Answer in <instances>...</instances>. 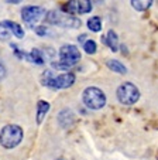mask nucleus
Returning <instances> with one entry per match:
<instances>
[{"mask_svg":"<svg viewBox=\"0 0 158 160\" xmlns=\"http://www.w3.org/2000/svg\"><path fill=\"white\" fill-rule=\"evenodd\" d=\"M152 2L154 0H130L131 7L134 10H137V12H146V10H148L151 7Z\"/></svg>","mask_w":158,"mask_h":160,"instance_id":"13","label":"nucleus"},{"mask_svg":"<svg viewBox=\"0 0 158 160\" xmlns=\"http://www.w3.org/2000/svg\"><path fill=\"white\" fill-rule=\"evenodd\" d=\"M82 101L85 106L93 111H99L106 105V95L98 87H88L82 92Z\"/></svg>","mask_w":158,"mask_h":160,"instance_id":"3","label":"nucleus"},{"mask_svg":"<svg viewBox=\"0 0 158 160\" xmlns=\"http://www.w3.org/2000/svg\"><path fill=\"white\" fill-rule=\"evenodd\" d=\"M45 16H47L45 9H42L40 6H26L21 10V18L30 27H34V26L37 27L40 21L45 20Z\"/></svg>","mask_w":158,"mask_h":160,"instance_id":"6","label":"nucleus"},{"mask_svg":"<svg viewBox=\"0 0 158 160\" xmlns=\"http://www.w3.org/2000/svg\"><path fill=\"white\" fill-rule=\"evenodd\" d=\"M7 3H12V4H18V3H21L23 0H6Z\"/></svg>","mask_w":158,"mask_h":160,"instance_id":"21","label":"nucleus"},{"mask_svg":"<svg viewBox=\"0 0 158 160\" xmlns=\"http://www.w3.org/2000/svg\"><path fill=\"white\" fill-rule=\"evenodd\" d=\"M50 111V103L45 102V101H40L38 103H37V123H41L42 119L45 118V115H47V112Z\"/></svg>","mask_w":158,"mask_h":160,"instance_id":"11","label":"nucleus"},{"mask_svg":"<svg viewBox=\"0 0 158 160\" xmlns=\"http://www.w3.org/2000/svg\"><path fill=\"white\" fill-rule=\"evenodd\" d=\"M93 9L90 0H76V13L79 14H86L90 13Z\"/></svg>","mask_w":158,"mask_h":160,"instance_id":"14","label":"nucleus"},{"mask_svg":"<svg viewBox=\"0 0 158 160\" xmlns=\"http://www.w3.org/2000/svg\"><path fill=\"white\" fill-rule=\"evenodd\" d=\"M58 123H60L61 128H64V129H66V128H71L72 123L75 122V115L74 112L71 111V109L65 108L62 109V111L58 113Z\"/></svg>","mask_w":158,"mask_h":160,"instance_id":"8","label":"nucleus"},{"mask_svg":"<svg viewBox=\"0 0 158 160\" xmlns=\"http://www.w3.org/2000/svg\"><path fill=\"white\" fill-rule=\"evenodd\" d=\"M62 10L66 14H75L76 13V0H68L65 4L62 6Z\"/></svg>","mask_w":158,"mask_h":160,"instance_id":"17","label":"nucleus"},{"mask_svg":"<svg viewBox=\"0 0 158 160\" xmlns=\"http://www.w3.org/2000/svg\"><path fill=\"white\" fill-rule=\"evenodd\" d=\"M116 95L120 103L126 106H131L137 103V101L140 99V89L131 82H124L117 88Z\"/></svg>","mask_w":158,"mask_h":160,"instance_id":"5","label":"nucleus"},{"mask_svg":"<svg viewBox=\"0 0 158 160\" xmlns=\"http://www.w3.org/2000/svg\"><path fill=\"white\" fill-rule=\"evenodd\" d=\"M45 21L48 24H54V26H61V27H69V28H78L81 27V20L71 14L66 13H60L57 10H50L47 12L45 16Z\"/></svg>","mask_w":158,"mask_h":160,"instance_id":"4","label":"nucleus"},{"mask_svg":"<svg viewBox=\"0 0 158 160\" xmlns=\"http://www.w3.org/2000/svg\"><path fill=\"white\" fill-rule=\"evenodd\" d=\"M82 48L85 50V52H86V54L93 55L96 51H98V45H96V42L93 41V40L88 38L86 41H85L84 44H82Z\"/></svg>","mask_w":158,"mask_h":160,"instance_id":"16","label":"nucleus"},{"mask_svg":"<svg viewBox=\"0 0 158 160\" xmlns=\"http://www.w3.org/2000/svg\"><path fill=\"white\" fill-rule=\"evenodd\" d=\"M57 160H64V159H57Z\"/></svg>","mask_w":158,"mask_h":160,"instance_id":"22","label":"nucleus"},{"mask_svg":"<svg viewBox=\"0 0 158 160\" xmlns=\"http://www.w3.org/2000/svg\"><path fill=\"white\" fill-rule=\"evenodd\" d=\"M74 82H75V75L72 72H64L61 75L55 77L51 71H47L42 75V84L45 87L51 88V89H65V88L72 87Z\"/></svg>","mask_w":158,"mask_h":160,"instance_id":"2","label":"nucleus"},{"mask_svg":"<svg viewBox=\"0 0 158 160\" xmlns=\"http://www.w3.org/2000/svg\"><path fill=\"white\" fill-rule=\"evenodd\" d=\"M24 132L18 125H6L0 130V145L4 149H14L23 140Z\"/></svg>","mask_w":158,"mask_h":160,"instance_id":"1","label":"nucleus"},{"mask_svg":"<svg viewBox=\"0 0 158 160\" xmlns=\"http://www.w3.org/2000/svg\"><path fill=\"white\" fill-rule=\"evenodd\" d=\"M88 28L93 33H99L102 30V18L99 16H93L88 20Z\"/></svg>","mask_w":158,"mask_h":160,"instance_id":"15","label":"nucleus"},{"mask_svg":"<svg viewBox=\"0 0 158 160\" xmlns=\"http://www.w3.org/2000/svg\"><path fill=\"white\" fill-rule=\"evenodd\" d=\"M81 60V52L79 48L74 44H65L60 48V61L62 64H65L66 67L71 68L72 65L79 62Z\"/></svg>","mask_w":158,"mask_h":160,"instance_id":"7","label":"nucleus"},{"mask_svg":"<svg viewBox=\"0 0 158 160\" xmlns=\"http://www.w3.org/2000/svg\"><path fill=\"white\" fill-rule=\"evenodd\" d=\"M36 33L38 34V36H47V34H48V28L45 27V26H37V27H36Z\"/></svg>","mask_w":158,"mask_h":160,"instance_id":"19","label":"nucleus"},{"mask_svg":"<svg viewBox=\"0 0 158 160\" xmlns=\"http://www.w3.org/2000/svg\"><path fill=\"white\" fill-rule=\"evenodd\" d=\"M6 77V68H4L3 64H0V81Z\"/></svg>","mask_w":158,"mask_h":160,"instance_id":"20","label":"nucleus"},{"mask_svg":"<svg viewBox=\"0 0 158 160\" xmlns=\"http://www.w3.org/2000/svg\"><path fill=\"white\" fill-rule=\"evenodd\" d=\"M3 26L7 28L9 31H12L17 38H23L24 37V30L20 24H17L16 21H10V20H4L3 21Z\"/></svg>","mask_w":158,"mask_h":160,"instance_id":"10","label":"nucleus"},{"mask_svg":"<svg viewBox=\"0 0 158 160\" xmlns=\"http://www.w3.org/2000/svg\"><path fill=\"white\" fill-rule=\"evenodd\" d=\"M10 37V31L3 26V23H0V40H7Z\"/></svg>","mask_w":158,"mask_h":160,"instance_id":"18","label":"nucleus"},{"mask_svg":"<svg viewBox=\"0 0 158 160\" xmlns=\"http://www.w3.org/2000/svg\"><path fill=\"white\" fill-rule=\"evenodd\" d=\"M102 41L103 44H106L112 51H117L119 50V37H117L116 31L109 30L106 36H102Z\"/></svg>","mask_w":158,"mask_h":160,"instance_id":"9","label":"nucleus"},{"mask_svg":"<svg viewBox=\"0 0 158 160\" xmlns=\"http://www.w3.org/2000/svg\"><path fill=\"white\" fill-rule=\"evenodd\" d=\"M108 68L113 72H117V74H126L127 72V68L124 67V64H122L119 60H108L106 62Z\"/></svg>","mask_w":158,"mask_h":160,"instance_id":"12","label":"nucleus"}]
</instances>
